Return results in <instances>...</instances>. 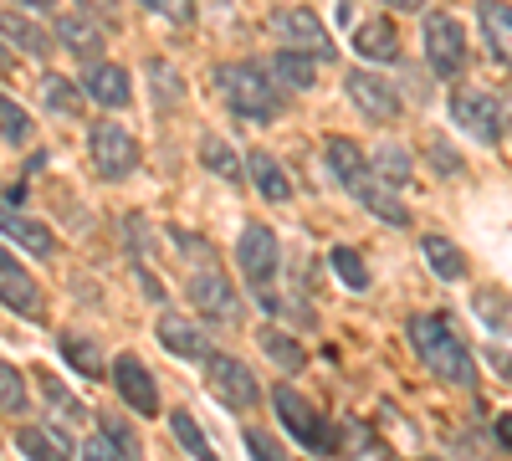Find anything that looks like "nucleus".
<instances>
[{"label":"nucleus","mask_w":512,"mask_h":461,"mask_svg":"<svg viewBox=\"0 0 512 461\" xmlns=\"http://www.w3.org/2000/svg\"><path fill=\"white\" fill-rule=\"evenodd\" d=\"M405 333H410L415 354L425 359V369H431L441 385H456V390L477 385V364H472V354H466L461 333H456V323L446 313H415Z\"/></svg>","instance_id":"1"},{"label":"nucleus","mask_w":512,"mask_h":461,"mask_svg":"<svg viewBox=\"0 0 512 461\" xmlns=\"http://www.w3.org/2000/svg\"><path fill=\"white\" fill-rule=\"evenodd\" d=\"M216 93L246 123H272L282 113V88L267 72V62H221L216 67Z\"/></svg>","instance_id":"2"},{"label":"nucleus","mask_w":512,"mask_h":461,"mask_svg":"<svg viewBox=\"0 0 512 461\" xmlns=\"http://www.w3.org/2000/svg\"><path fill=\"white\" fill-rule=\"evenodd\" d=\"M267 31L282 41L287 52H303V57H318V62H333V36H328V26L308 11V6H277L272 16H267Z\"/></svg>","instance_id":"3"},{"label":"nucleus","mask_w":512,"mask_h":461,"mask_svg":"<svg viewBox=\"0 0 512 461\" xmlns=\"http://www.w3.org/2000/svg\"><path fill=\"white\" fill-rule=\"evenodd\" d=\"M272 410H277V421L287 426V436L297 441V446H303V451H333V431H328V415H318L303 395H297L287 380L272 390Z\"/></svg>","instance_id":"4"},{"label":"nucleus","mask_w":512,"mask_h":461,"mask_svg":"<svg viewBox=\"0 0 512 461\" xmlns=\"http://www.w3.org/2000/svg\"><path fill=\"white\" fill-rule=\"evenodd\" d=\"M451 123L466 129L482 144H497L502 129H507V103L492 93V88H456L451 93Z\"/></svg>","instance_id":"5"},{"label":"nucleus","mask_w":512,"mask_h":461,"mask_svg":"<svg viewBox=\"0 0 512 461\" xmlns=\"http://www.w3.org/2000/svg\"><path fill=\"white\" fill-rule=\"evenodd\" d=\"M88 149H93V170L103 180H128L139 170V139L128 134L123 123H113V118H103V123L88 129Z\"/></svg>","instance_id":"6"},{"label":"nucleus","mask_w":512,"mask_h":461,"mask_svg":"<svg viewBox=\"0 0 512 461\" xmlns=\"http://www.w3.org/2000/svg\"><path fill=\"white\" fill-rule=\"evenodd\" d=\"M425 62H431V72L446 77V82L466 72L472 52H466V31H461L456 16H446V11H431V16H425Z\"/></svg>","instance_id":"7"},{"label":"nucleus","mask_w":512,"mask_h":461,"mask_svg":"<svg viewBox=\"0 0 512 461\" xmlns=\"http://www.w3.org/2000/svg\"><path fill=\"white\" fill-rule=\"evenodd\" d=\"M205 385L241 415H251L256 405H262V385H256L251 369L241 359H231V354H216V349L205 354Z\"/></svg>","instance_id":"8"},{"label":"nucleus","mask_w":512,"mask_h":461,"mask_svg":"<svg viewBox=\"0 0 512 461\" xmlns=\"http://www.w3.org/2000/svg\"><path fill=\"white\" fill-rule=\"evenodd\" d=\"M236 267H241V277H246L251 287L272 282L277 267H282V241H277V231H272V226H246V231L236 236Z\"/></svg>","instance_id":"9"},{"label":"nucleus","mask_w":512,"mask_h":461,"mask_svg":"<svg viewBox=\"0 0 512 461\" xmlns=\"http://www.w3.org/2000/svg\"><path fill=\"white\" fill-rule=\"evenodd\" d=\"M108 380L118 390V400L134 410V415H159V390H154V374L144 369V359L134 354H118L113 369H108Z\"/></svg>","instance_id":"10"},{"label":"nucleus","mask_w":512,"mask_h":461,"mask_svg":"<svg viewBox=\"0 0 512 461\" xmlns=\"http://www.w3.org/2000/svg\"><path fill=\"white\" fill-rule=\"evenodd\" d=\"M190 298H195V308L205 313V318H216V323H241V303H236V292H231V282L216 272V267H195L190 272Z\"/></svg>","instance_id":"11"},{"label":"nucleus","mask_w":512,"mask_h":461,"mask_svg":"<svg viewBox=\"0 0 512 461\" xmlns=\"http://www.w3.org/2000/svg\"><path fill=\"white\" fill-rule=\"evenodd\" d=\"M0 303H6L11 313H21V318H41V287H36V277L11 257L6 246H0Z\"/></svg>","instance_id":"12"},{"label":"nucleus","mask_w":512,"mask_h":461,"mask_svg":"<svg viewBox=\"0 0 512 461\" xmlns=\"http://www.w3.org/2000/svg\"><path fill=\"white\" fill-rule=\"evenodd\" d=\"M344 88H349V98H354L359 113H369L374 123H395V113H400V93H395L384 77H374L369 67H354Z\"/></svg>","instance_id":"13"},{"label":"nucleus","mask_w":512,"mask_h":461,"mask_svg":"<svg viewBox=\"0 0 512 461\" xmlns=\"http://www.w3.org/2000/svg\"><path fill=\"white\" fill-rule=\"evenodd\" d=\"M349 195H354V200L364 205L369 216H379L384 226H395V231H400V226H410V211H405V200L395 195V185H384V180H379L374 170H364V175H359V180L349 185Z\"/></svg>","instance_id":"14"},{"label":"nucleus","mask_w":512,"mask_h":461,"mask_svg":"<svg viewBox=\"0 0 512 461\" xmlns=\"http://www.w3.org/2000/svg\"><path fill=\"white\" fill-rule=\"evenodd\" d=\"M57 47H67L77 62L93 67V62H103V31L88 11H67V16H57Z\"/></svg>","instance_id":"15"},{"label":"nucleus","mask_w":512,"mask_h":461,"mask_svg":"<svg viewBox=\"0 0 512 461\" xmlns=\"http://www.w3.org/2000/svg\"><path fill=\"white\" fill-rule=\"evenodd\" d=\"M154 339H159L169 354H180V359H200V364H205V354H210L205 328H200L195 318H180V313H159Z\"/></svg>","instance_id":"16"},{"label":"nucleus","mask_w":512,"mask_h":461,"mask_svg":"<svg viewBox=\"0 0 512 461\" xmlns=\"http://www.w3.org/2000/svg\"><path fill=\"white\" fill-rule=\"evenodd\" d=\"M477 21H482V36H487L492 57L512 72V6L507 0H477Z\"/></svg>","instance_id":"17"},{"label":"nucleus","mask_w":512,"mask_h":461,"mask_svg":"<svg viewBox=\"0 0 512 461\" xmlns=\"http://www.w3.org/2000/svg\"><path fill=\"white\" fill-rule=\"evenodd\" d=\"M0 36L16 41V47L31 52V57H47V52L57 47V31H47L41 21H31V16H21V11H0Z\"/></svg>","instance_id":"18"},{"label":"nucleus","mask_w":512,"mask_h":461,"mask_svg":"<svg viewBox=\"0 0 512 461\" xmlns=\"http://www.w3.org/2000/svg\"><path fill=\"white\" fill-rule=\"evenodd\" d=\"M82 93H88L98 108H123L128 103V72L113 62H93L88 77H82Z\"/></svg>","instance_id":"19"},{"label":"nucleus","mask_w":512,"mask_h":461,"mask_svg":"<svg viewBox=\"0 0 512 461\" xmlns=\"http://www.w3.org/2000/svg\"><path fill=\"white\" fill-rule=\"evenodd\" d=\"M318 57H303V52H287V47H277L272 57H267V72L277 77V88H292V93H308L313 82H318V67H313Z\"/></svg>","instance_id":"20"},{"label":"nucleus","mask_w":512,"mask_h":461,"mask_svg":"<svg viewBox=\"0 0 512 461\" xmlns=\"http://www.w3.org/2000/svg\"><path fill=\"white\" fill-rule=\"evenodd\" d=\"M246 175H251V185L262 190L272 205H282V200H292V180H287V170L267 154V149H251L246 154Z\"/></svg>","instance_id":"21"},{"label":"nucleus","mask_w":512,"mask_h":461,"mask_svg":"<svg viewBox=\"0 0 512 461\" xmlns=\"http://www.w3.org/2000/svg\"><path fill=\"white\" fill-rule=\"evenodd\" d=\"M354 52L364 62H400V36H395L390 21H364L354 31Z\"/></svg>","instance_id":"22"},{"label":"nucleus","mask_w":512,"mask_h":461,"mask_svg":"<svg viewBox=\"0 0 512 461\" xmlns=\"http://www.w3.org/2000/svg\"><path fill=\"white\" fill-rule=\"evenodd\" d=\"M0 231H6L11 241H21L26 251H36V257H47V251H57V236L41 226V221H31V216H21V211H11V205H0Z\"/></svg>","instance_id":"23"},{"label":"nucleus","mask_w":512,"mask_h":461,"mask_svg":"<svg viewBox=\"0 0 512 461\" xmlns=\"http://www.w3.org/2000/svg\"><path fill=\"white\" fill-rule=\"evenodd\" d=\"M323 159H328V175L344 185V190L369 170V159H364V149H359L354 139H328V144H323Z\"/></svg>","instance_id":"24"},{"label":"nucleus","mask_w":512,"mask_h":461,"mask_svg":"<svg viewBox=\"0 0 512 461\" xmlns=\"http://www.w3.org/2000/svg\"><path fill=\"white\" fill-rule=\"evenodd\" d=\"M420 251H425V267H431L441 282H461L466 277V257H461V246L451 236H425Z\"/></svg>","instance_id":"25"},{"label":"nucleus","mask_w":512,"mask_h":461,"mask_svg":"<svg viewBox=\"0 0 512 461\" xmlns=\"http://www.w3.org/2000/svg\"><path fill=\"white\" fill-rule=\"evenodd\" d=\"M256 339H262V349L272 354V364L282 369V374H303V364H308V354H303V344L292 339V333H282L277 323H267L262 333H256Z\"/></svg>","instance_id":"26"},{"label":"nucleus","mask_w":512,"mask_h":461,"mask_svg":"<svg viewBox=\"0 0 512 461\" xmlns=\"http://www.w3.org/2000/svg\"><path fill=\"white\" fill-rule=\"evenodd\" d=\"M62 354H67V364L82 374V380H108V364H103L93 339H82V333H62Z\"/></svg>","instance_id":"27"},{"label":"nucleus","mask_w":512,"mask_h":461,"mask_svg":"<svg viewBox=\"0 0 512 461\" xmlns=\"http://www.w3.org/2000/svg\"><path fill=\"white\" fill-rule=\"evenodd\" d=\"M16 446H21L26 456H41V461H62V456H72V446H67L57 431H41V426H21V431H16Z\"/></svg>","instance_id":"28"},{"label":"nucleus","mask_w":512,"mask_h":461,"mask_svg":"<svg viewBox=\"0 0 512 461\" xmlns=\"http://www.w3.org/2000/svg\"><path fill=\"white\" fill-rule=\"evenodd\" d=\"M144 72H149V82H154V103H159V108H180V103H185V82H180V72L169 67V62L154 57Z\"/></svg>","instance_id":"29"},{"label":"nucleus","mask_w":512,"mask_h":461,"mask_svg":"<svg viewBox=\"0 0 512 461\" xmlns=\"http://www.w3.org/2000/svg\"><path fill=\"white\" fill-rule=\"evenodd\" d=\"M256 303H262V308H267L272 318H287L292 328H313V308H303L297 298H282V292H272L267 282L256 287Z\"/></svg>","instance_id":"30"},{"label":"nucleus","mask_w":512,"mask_h":461,"mask_svg":"<svg viewBox=\"0 0 512 461\" xmlns=\"http://www.w3.org/2000/svg\"><path fill=\"white\" fill-rule=\"evenodd\" d=\"M82 98H88V93L72 88L67 77H57V72L41 77V103H47L52 113H82Z\"/></svg>","instance_id":"31"},{"label":"nucleus","mask_w":512,"mask_h":461,"mask_svg":"<svg viewBox=\"0 0 512 461\" xmlns=\"http://www.w3.org/2000/svg\"><path fill=\"white\" fill-rule=\"evenodd\" d=\"M200 159H205V170H216L221 180H241V175H246V159H236L216 134H205V139H200Z\"/></svg>","instance_id":"32"},{"label":"nucleus","mask_w":512,"mask_h":461,"mask_svg":"<svg viewBox=\"0 0 512 461\" xmlns=\"http://www.w3.org/2000/svg\"><path fill=\"white\" fill-rule=\"evenodd\" d=\"M369 170H374L384 185H405V180H410V154H405L400 144H384V149L369 159Z\"/></svg>","instance_id":"33"},{"label":"nucleus","mask_w":512,"mask_h":461,"mask_svg":"<svg viewBox=\"0 0 512 461\" xmlns=\"http://www.w3.org/2000/svg\"><path fill=\"white\" fill-rule=\"evenodd\" d=\"M328 267L344 277L354 292H369V267L359 262V251H354V246H333V251H328Z\"/></svg>","instance_id":"34"},{"label":"nucleus","mask_w":512,"mask_h":461,"mask_svg":"<svg viewBox=\"0 0 512 461\" xmlns=\"http://www.w3.org/2000/svg\"><path fill=\"white\" fill-rule=\"evenodd\" d=\"M0 139H6V144H31V118L6 93H0Z\"/></svg>","instance_id":"35"},{"label":"nucleus","mask_w":512,"mask_h":461,"mask_svg":"<svg viewBox=\"0 0 512 461\" xmlns=\"http://www.w3.org/2000/svg\"><path fill=\"white\" fill-rule=\"evenodd\" d=\"M169 426H175V436H180V446H185L190 456H216V451H210V441H205V431L195 426L190 410H169Z\"/></svg>","instance_id":"36"},{"label":"nucleus","mask_w":512,"mask_h":461,"mask_svg":"<svg viewBox=\"0 0 512 461\" xmlns=\"http://www.w3.org/2000/svg\"><path fill=\"white\" fill-rule=\"evenodd\" d=\"M41 395H47V405L62 415V421H72V426L82 421V415H93V410H82V405H77V400H72V395H67L57 380H52V374H41Z\"/></svg>","instance_id":"37"},{"label":"nucleus","mask_w":512,"mask_h":461,"mask_svg":"<svg viewBox=\"0 0 512 461\" xmlns=\"http://www.w3.org/2000/svg\"><path fill=\"white\" fill-rule=\"evenodd\" d=\"M425 159H431V164H436V175H446V180H456V175L466 170V159H461V154H456L441 134H436L431 144H425Z\"/></svg>","instance_id":"38"},{"label":"nucleus","mask_w":512,"mask_h":461,"mask_svg":"<svg viewBox=\"0 0 512 461\" xmlns=\"http://www.w3.org/2000/svg\"><path fill=\"white\" fill-rule=\"evenodd\" d=\"M0 410H26V385H21V374L6 364V359H0Z\"/></svg>","instance_id":"39"},{"label":"nucleus","mask_w":512,"mask_h":461,"mask_svg":"<svg viewBox=\"0 0 512 461\" xmlns=\"http://www.w3.org/2000/svg\"><path fill=\"white\" fill-rule=\"evenodd\" d=\"M98 426H103V431H108V436H113V441L123 446V456H144V446H139L134 426H123L118 415H98Z\"/></svg>","instance_id":"40"},{"label":"nucleus","mask_w":512,"mask_h":461,"mask_svg":"<svg viewBox=\"0 0 512 461\" xmlns=\"http://www.w3.org/2000/svg\"><path fill=\"white\" fill-rule=\"evenodd\" d=\"M477 313L487 318V323H497V328H507L512 323V308H507V298H502V292H477Z\"/></svg>","instance_id":"41"},{"label":"nucleus","mask_w":512,"mask_h":461,"mask_svg":"<svg viewBox=\"0 0 512 461\" xmlns=\"http://www.w3.org/2000/svg\"><path fill=\"white\" fill-rule=\"evenodd\" d=\"M139 6H149L154 16L175 21V26H190V21H195V6H190V0H139Z\"/></svg>","instance_id":"42"},{"label":"nucleus","mask_w":512,"mask_h":461,"mask_svg":"<svg viewBox=\"0 0 512 461\" xmlns=\"http://www.w3.org/2000/svg\"><path fill=\"white\" fill-rule=\"evenodd\" d=\"M82 11H88L93 21H103L108 31H118L123 26V0H77Z\"/></svg>","instance_id":"43"},{"label":"nucleus","mask_w":512,"mask_h":461,"mask_svg":"<svg viewBox=\"0 0 512 461\" xmlns=\"http://www.w3.org/2000/svg\"><path fill=\"white\" fill-rule=\"evenodd\" d=\"M169 241H175V246L185 251V257H190V262H210V241H205V236H195V231H185V226H175V231H169Z\"/></svg>","instance_id":"44"},{"label":"nucleus","mask_w":512,"mask_h":461,"mask_svg":"<svg viewBox=\"0 0 512 461\" xmlns=\"http://www.w3.org/2000/svg\"><path fill=\"white\" fill-rule=\"evenodd\" d=\"M344 441H349V451H354V456H390V451H384V446L359 426V421H349V426H344Z\"/></svg>","instance_id":"45"},{"label":"nucleus","mask_w":512,"mask_h":461,"mask_svg":"<svg viewBox=\"0 0 512 461\" xmlns=\"http://www.w3.org/2000/svg\"><path fill=\"white\" fill-rule=\"evenodd\" d=\"M82 456H93V461H118V456H123V446L103 431V436H93V441H82Z\"/></svg>","instance_id":"46"},{"label":"nucleus","mask_w":512,"mask_h":461,"mask_svg":"<svg viewBox=\"0 0 512 461\" xmlns=\"http://www.w3.org/2000/svg\"><path fill=\"white\" fill-rule=\"evenodd\" d=\"M241 441H246V451H256L262 461H277V456H282V446H277V441H272L267 431H246Z\"/></svg>","instance_id":"47"},{"label":"nucleus","mask_w":512,"mask_h":461,"mask_svg":"<svg viewBox=\"0 0 512 461\" xmlns=\"http://www.w3.org/2000/svg\"><path fill=\"white\" fill-rule=\"evenodd\" d=\"M400 93H405L410 103H425V82H420V72H405V82H400Z\"/></svg>","instance_id":"48"},{"label":"nucleus","mask_w":512,"mask_h":461,"mask_svg":"<svg viewBox=\"0 0 512 461\" xmlns=\"http://www.w3.org/2000/svg\"><path fill=\"white\" fill-rule=\"evenodd\" d=\"M139 287H144V298H149V303H159V298H164V287H159V277H154L149 267H139Z\"/></svg>","instance_id":"49"},{"label":"nucleus","mask_w":512,"mask_h":461,"mask_svg":"<svg viewBox=\"0 0 512 461\" xmlns=\"http://www.w3.org/2000/svg\"><path fill=\"white\" fill-rule=\"evenodd\" d=\"M492 431H497V441L512 451V415H497V426H492Z\"/></svg>","instance_id":"50"},{"label":"nucleus","mask_w":512,"mask_h":461,"mask_svg":"<svg viewBox=\"0 0 512 461\" xmlns=\"http://www.w3.org/2000/svg\"><path fill=\"white\" fill-rule=\"evenodd\" d=\"M492 364L502 369V380H512V354H502V349H492Z\"/></svg>","instance_id":"51"},{"label":"nucleus","mask_w":512,"mask_h":461,"mask_svg":"<svg viewBox=\"0 0 512 461\" xmlns=\"http://www.w3.org/2000/svg\"><path fill=\"white\" fill-rule=\"evenodd\" d=\"M16 6H26V11H36V16H47V11L57 6V0H16Z\"/></svg>","instance_id":"52"},{"label":"nucleus","mask_w":512,"mask_h":461,"mask_svg":"<svg viewBox=\"0 0 512 461\" xmlns=\"http://www.w3.org/2000/svg\"><path fill=\"white\" fill-rule=\"evenodd\" d=\"M384 6H395V11H425V0H384Z\"/></svg>","instance_id":"53"},{"label":"nucleus","mask_w":512,"mask_h":461,"mask_svg":"<svg viewBox=\"0 0 512 461\" xmlns=\"http://www.w3.org/2000/svg\"><path fill=\"white\" fill-rule=\"evenodd\" d=\"M0 72H11V57L6 52H0Z\"/></svg>","instance_id":"54"},{"label":"nucleus","mask_w":512,"mask_h":461,"mask_svg":"<svg viewBox=\"0 0 512 461\" xmlns=\"http://www.w3.org/2000/svg\"><path fill=\"white\" fill-rule=\"evenodd\" d=\"M502 103H507V129H512V98H502Z\"/></svg>","instance_id":"55"}]
</instances>
